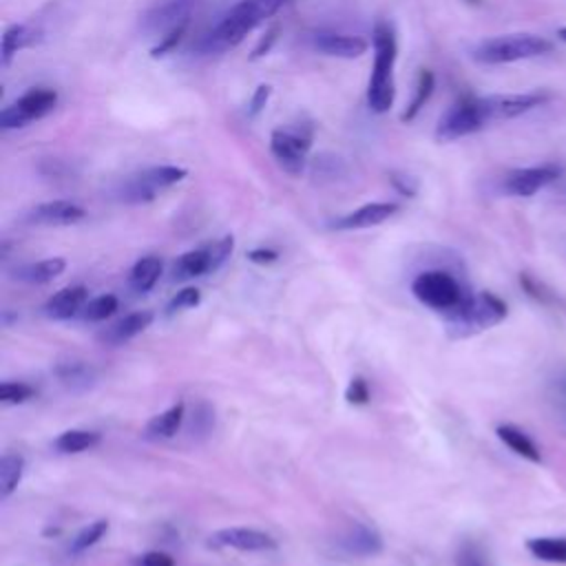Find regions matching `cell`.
I'll return each mask as SVG.
<instances>
[{
	"instance_id": "ba28073f",
	"label": "cell",
	"mask_w": 566,
	"mask_h": 566,
	"mask_svg": "<svg viewBox=\"0 0 566 566\" xmlns=\"http://www.w3.org/2000/svg\"><path fill=\"white\" fill-rule=\"evenodd\" d=\"M478 115L484 126L493 122H506L520 117L537 106H542L548 97L544 93H491V95H473Z\"/></svg>"
},
{
	"instance_id": "836d02e7",
	"label": "cell",
	"mask_w": 566,
	"mask_h": 566,
	"mask_svg": "<svg viewBox=\"0 0 566 566\" xmlns=\"http://www.w3.org/2000/svg\"><path fill=\"white\" fill-rule=\"evenodd\" d=\"M201 303V292L197 287H184L179 290L166 305V314L172 316L177 312H184V310H192Z\"/></svg>"
},
{
	"instance_id": "d590c367",
	"label": "cell",
	"mask_w": 566,
	"mask_h": 566,
	"mask_svg": "<svg viewBox=\"0 0 566 566\" xmlns=\"http://www.w3.org/2000/svg\"><path fill=\"white\" fill-rule=\"evenodd\" d=\"M345 398L349 405H367L371 398L367 380L363 376H354L345 389Z\"/></svg>"
},
{
	"instance_id": "8d00e7d4",
	"label": "cell",
	"mask_w": 566,
	"mask_h": 566,
	"mask_svg": "<svg viewBox=\"0 0 566 566\" xmlns=\"http://www.w3.org/2000/svg\"><path fill=\"white\" fill-rule=\"evenodd\" d=\"M186 29H188V24H181V27H177V29L168 31L166 35H161V38L157 40V44L150 49V55H153V57H161V55L170 53V51L179 44V40L184 38Z\"/></svg>"
},
{
	"instance_id": "74e56055",
	"label": "cell",
	"mask_w": 566,
	"mask_h": 566,
	"mask_svg": "<svg viewBox=\"0 0 566 566\" xmlns=\"http://www.w3.org/2000/svg\"><path fill=\"white\" fill-rule=\"evenodd\" d=\"M270 93H272V88H270L268 84H259V86H256V91L252 93V99H250V104H248V115H250V117H256V115L265 108Z\"/></svg>"
},
{
	"instance_id": "7a4b0ae2",
	"label": "cell",
	"mask_w": 566,
	"mask_h": 566,
	"mask_svg": "<svg viewBox=\"0 0 566 566\" xmlns=\"http://www.w3.org/2000/svg\"><path fill=\"white\" fill-rule=\"evenodd\" d=\"M374 66L367 84V104L374 113L382 115L394 106L396 99V57H398V42L394 27L387 20H378L374 24Z\"/></svg>"
},
{
	"instance_id": "277c9868",
	"label": "cell",
	"mask_w": 566,
	"mask_h": 566,
	"mask_svg": "<svg viewBox=\"0 0 566 566\" xmlns=\"http://www.w3.org/2000/svg\"><path fill=\"white\" fill-rule=\"evenodd\" d=\"M506 312V303L491 292L469 294L455 310L447 312V332L453 338H464L497 325Z\"/></svg>"
},
{
	"instance_id": "9a60e30c",
	"label": "cell",
	"mask_w": 566,
	"mask_h": 566,
	"mask_svg": "<svg viewBox=\"0 0 566 566\" xmlns=\"http://www.w3.org/2000/svg\"><path fill=\"white\" fill-rule=\"evenodd\" d=\"M86 217V210L69 199H53V201H44L38 203L35 208L29 210L27 221L33 226H73L77 221H82Z\"/></svg>"
},
{
	"instance_id": "8992f818",
	"label": "cell",
	"mask_w": 566,
	"mask_h": 566,
	"mask_svg": "<svg viewBox=\"0 0 566 566\" xmlns=\"http://www.w3.org/2000/svg\"><path fill=\"white\" fill-rule=\"evenodd\" d=\"M186 175H188V170L181 168V166H170V164L150 166L142 172H135V175L126 177L122 181L117 195L126 203H148L157 195H161L164 190L179 184Z\"/></svg>"
},
{
	"instance_id": "bcb514c9",
	"label": "cell",
	"mask_w": 566,
	"mask_h": 566,
	"mask_svg": "<svg viewBox=\"0 0 566 566\" xmlns=\"http://www.w3.org/2000/svg\"><path fill=\"white\" fill-rule=\"evenodd\" d=\"M279 2H283V4H285V2H287V0H279Z\"/></svg>"
},
{
	"instance_id": "3957f363",
	"label": "cell",
	"mask_w": 566,
	"mask_h": 566,
	"mask_svg": "<svg viewBox=\"0 0 566 566\" xmlns=\"http://www.w3.org/2000/svg\"><path fill=\"white\" fill-rule=\"evenodd\" d=\"M553 51V42L537 33H504L486 38L471 49V57L480 64H511L533 60Z\"/></svg>"
},
{
	"instance_id": "e0dca14e",
	"label": "cell",
	"mask_w": 566,
	"mask_h": 566,
	"mask_svg": "<svg viewBox=\"0 0 566 566\" xmlns=\"http://www.w3.org/2000/svg\"><path fill=\"white\" fill-rule=\"evenodd\" d=\"M396 212H398V203L371 201V203H365V206L338 217L332 223V228H336V230H365V228H374V226L385 223Z\"/></svg>"
},
{
	"instance_id": "4316f807",
	"label": "cell",
	"mask_w": 566,
	"mask_h": 566,
	"mask_svg": "<svg viewBox=\"0 0 566 566\" xmlns=\"http://www.w3.org/2000/svg\"><path fill=\"white\" fill-rule=\"evenodd\" d=\"M102 436L88 429H66L53 440V449L60 453H82L97 447Z\"/></svg>"
},
{
	"instance_id": "d4e9b609",
	"label": "cell",
	"mask_w": 566,
	"mask_h": 566,
	"mask_svg": "<svg viewBox=\"0 0 566 566\" xmlns=\"http://www.w3.org/2000/svg\"><path fill=\"white\" fill-rule=\"evenodd\" d=\"M497 438L517 455L531 460V462H539L542 460V453H539V447L515 424H500L495 429Z\"/></svg>"
},
{
	"instance_id": "4dcf8cb0",
	"label": "cell",
	"mask_w": 566,
	"mask_h": 566,
	"mask_svg": "<svg viewBox=\"0 0 566 566\" xmlns=\"http://www.w3.org/2000/svg\"><path fill=\"white\" fill-rule=\"evenodd\" d=\"M431 93H433V73H431V71H420L413 99L409 102V106H407V111L400 115V119H402V122H411V119L420 113V108L427 104V99L431 97Z\"/></svg>"
},
{
	"instance_id": "484cf974",
	"label": "cell",
	"mask_w": 566,
	"mask_h": 566,
	"mask_svg": "<svg viewBox=\"0 0 566 566\" xmlns=\"http://www.w3.org/2000/svg\"><path fill=\"white\" fill-rule=\"evenodd\" d=\"M161 270H164V263L159 256H142L133 268H130V274H128V283L135 292H148L155 287V283L159 281L161 276Z\"/></svg>"
},
{
	"instance_id": "52a82bcc",
	"label": "cell",
	"mask_w": 566,
	"mask_h": 566,
	"mask_svg": "<svg viewBox=\"0 0 566 566\" xmlns=\"http://www.w3.org/2000/svg\"><path fill=\"white\" fill-rule=\"evenodd\" d=\"M312 146V130L307 126H281L270 135V150L276 164L287 175H301Z\"/></svg>"
},
{
	"instance_id": "8fae6325",
	"label": "cell",
	"mask_w": 566,
	"mask_h": 566,
	"mask_svg": "<svg viewBox=\"0 0 566 566\" xmlns=\"http://www.w3.org/2000/svg\"><path fill=\"white\" fill-rule=\"evenodd\" d=\"M482 128H484V124L478 115L475 99H473V95H467V97L458 99L455 104H451L447 108V113L440 117V122L436 126V139L438 142H455V139L473 135Z\"/></svg>"
},
{
	"instance_id": "7c38bea8",
	"label": "cell",
	"mask_w": 566,
	"mask_h": 566,
	"mask_svg": "<svg viewBox=\"0 0 566 566\" xmlns=\"http://www.w3.org/2000/svg\"><path fill=\"white\" fill-rule=\"evenodd\" d=\"M559 175H562V170L555 164L515 168V170L506 172V177L502 179V190L511 197H533L542 188L557 181Z\"/></svg>"
},
{
	"instance_id": "f546056e",
	"label": "cell",
	"mask_w": 566,
	"mask_h": 566,
	"mask_svg": "<svg viewBox=\"0 0 566 566\" xmlns=\"http://www.w3.org/2000/svg\"><path fill=\"white\" fill-rule=\"evenodd\" d=\"M117 307H119V301H117L115 294H99V296L86 301L80 316H82V321L99 323V321L111 318L117 312Z\"/></svg>"
},
{
	"instance_id": "603a6c76",
	"label": "cell",
	"mask_w": 566,
	"mask_h": 566,
	"mask_svg": "<svg viewBox=\"0 0 566 566\" xmlns=\"http://www.w3.org/2000/svg\"><path fill=\"white\" fill-rule=\"evenodd\" d=\"M66 268V261L62 256H51V259H42L35 263H27L22 268L15 270V279L31 283V285H44L51 283L53 279H57Z\"/></svg>"
},
{
	"instance_id": "f6af8a7d",
	"label": "cell",
	"mask_w": 566,
	"mask_h": 566,
	"mask_svg": "<svg viewBox=\"0 0 566 566\" xmlns=\"http://www.w3.org/2000/svg\"><path fill=\"white\" fill-rule=\"evenodd\" d=\"M559 35L566 40V29H562V31H559Z\"/></svg>"
},
{
	"instance_id": "d6a6232c",
	"label": "cell",
	"mask_w": 566,
	"mask_h": 566,
	"mask_svg": "<svg viewBox=\"0 0 566 566\" xmlns=\"http://www.w3.org/2000/svg\"><path fill=\"white\" fill-rule=\"evenodd\" d=\"M35 398V387L18 380H4L0 385V402L4 405H22L27 400Z\"/></svg>"
},
{
	"instance_id": "4fadbf2b",
	"label": "cell",
	"mask_w": 566,
	"mask_h": 566,
	"mask_svg": "<svg viewBox=\"0 0 566 566\" xmlns=\"http://www.w3.org/2000/svg\"><path fill=\"white\" fill-rule=\"evenodd\" d=\"M210 546L234 548V551H243V553H265V551H274L279 544L265 531L245 528V526H230V528L214 531L210 535Z\"/></svg>"
},
{
	"instance_id": "ffe728a7",
	"label": "cell",
	"mask_w": 566,
	"mask_h": 566,
	"mask_svg": "<svg viewBox=\"0 0 566 566\" xmlns=\"http://www.w3.org/2000/svg\"><path fill=\"white\" fill-rule=\"evenodd\" d=\"M155 314L150 310H139V312H130L124 318H119L117 323H113L104 334L102 340H106L108 345H122L128 343L130 338H135L137 334H142L146 327H150Z\"/></svg>"
},
{
	"instance_id": "f1b7e54d",
	"label": "cell",
	"mask_w": 566,
	"mask_h": 566,
	"mask_svg": "<svg viewBox=\"0 0 566 566\" xmlns=\"http://www.w3.org/2000/svg\"><path fill=\"white\" fill-rule=\"evenodd\" d=\"M526 548L542 562L566 564V537H533L526 542Z\"/></svg>"
},
{
	"instance_id": "ab89813d",
	"label": "cell",
	"mask_w": 566,
	"mask_h": 566,
	"mask_svg": "<svg viewBox=\"0 0 566 566\" xmlns=\"http://www.w3.org/2000/svg\"><path fill=\"white\" fill-rule=\"evenodd\" d=\"M391 184L396 186L398 192L407 195V197H413L416 195V179H411L409 175H398V172H391Z\"/></svg>"
},
{
	"instance_id": "5b68a950",
	"label": "cell",
	"mask_w": 566,
	"mask_h": 566,
	"mask_svg": "<svg viewBox=\"0 0 566 566\" xmlns=\"http://www.w3.org/2000/svg\"><path fill=\"white\" fill-rule=\"evenodd\" d=\"M411 294L429 310L444 314L455 310L469 296L451 272L438 268L416 274V279L411 281Z\"/></svg>"
},
{
	"instance_id": "9c48e42d",
	"label": "cell",
	"mask_w": 566,
	"mask_h": 566,
	"mask_svg": "<svg viewBox=\"0 0 566 566\" xmlns=\"http://www.w3.org/2000/svg\"><path fill=\"white\" fill-rule=\"evenodd\" d=\"M57 104V93L49 86H38L29 88L22 93L15 102L4 106L0 111V128L11 130V128H22L35 119H42L49 115Z\"/></svg>"
},
{
	"instance_id": "e575fe53",
	"label": "cell",
	"mask_w": 566,
	"mask_h": 566,
	"mask_svg": "<svg viewBox=\"0 0 566 566\" xmlns=\"http://www.w3.org/2000/svg\"><path fill=\"white\" fill-rule=\"evenodd\" d=\"M520 283H522V287L526 290V294H528V296H533L535 301H539L542 305H555V303H559V298H557L551 290H546V287H544V283L535 281L533 276L522 274V276H520Z\"/></svg>"
},
{
	"instance_id": "d6986e66",
	"label": "cell",
	"mask_w": 566,
	"mask_h": 566,
	"mask_svg": "<svg viewBox=\"0 0 566 566\" xmlns=\"http://www.w3.org/2000/svg\"><path fill=\"white\" fill-rule=\"evenodd\" d=\"M210 272H214V261H212L210 245L188 250L181 256H177V261L172 263V279L175 281H188V279H197V276H203V274H210Z\"/></svg>"
},
{
	"instance_id": "2e32d148",
	"label": "cell",
	"mask_w": 566,
	"mask_h": 566,
	"mask_svg": "<svg viewBox=\"0 0 566 566\" xmlns=\"http://www.w3.org/2000/svg\"><path fill=\"white\" fill-rule=\"evenodd\" d=\"M312 49L327 57H340V60H354L363 53H367L369 42L358 35L347 33H334V31H318L312 35Z\"/></svg>"
},
{
	"instance_id": "cb8c5ba5",
	"label": "cell",
	"mask_w": 566,
	"mask_h": 566,
	"mask_svg": "<svg viewBox=\"0 0 566 566\" xmlns=\"http://www.w3.org/2000/svg\"><path fill=\"white\" fill-rule=\"evenodd\" d=\"M38 40H40V31L33 29L31 24H11L2 35V51H0L2 64L7 66L18 51L31 46Z\"/></svg>"
},
{
	"instance_id": "6da1fadb",
	"label": "cell",
	"mask_w": 566,
	"mask_h": 566,
	"mask_svg": "<svg viewBox=\"0 0 566 566\" xmlns=\"http://www.w3.org/2000/svg\"><path fill=\"white\" fill-rule=\"evenodd\" d=\"M283 2L279 0H239L232 4L226 15L219 20V24L201 40V49L223 51L241 44L250 31H254L261 22H265L270 15H274Z\"/></svg>"
},
{
	"instance_id": "7bdbcfd3",
	"label": "cell",
	"mask_w": 566,
	"mask_h": 566,
	"mask_svg": "<svg viewBox=\"0 0 566 566\" xmlns=\"http://www.w3.org/2000/svg\"><path fill=\"white\" fill-rule=\"evenodd\" d=\"M553 389L557 400H566V369H559L553 378Z\"/></svg>"
},
{
	"instance_id": "60d3db41",
	"label": "cell",
	"mask_w": 566,
	"mask_h": 566,
	"mask_svg": "<svg viewBox=\"0 0 566 566\" xmlns=\"http://www.w3.org/2000/svg\"><path fill=\"white\" fill-rule=\"evenodd\" d=\"M248 259L252 263H259V265H268V263H274L279 259V252L272 250V248H254L248 252Z\"/></svg>"
},
{
	"instance_id": "44dd1931",
	"label": "cell",
	"mask_w": 566,
	"mask_h": 566,
	"mask_svg": "<svg viewBox=\"0 0 566 566\" xmlns=\"http://www.w3.org/2000/svg\"><path fill=\"white\" fill-rule=\"evenodd\" d=\"M184 418H186V405L179 400V402L170 405L168 409L155 413V416L146 422L144 436H146L148 440H168V438H172V436L179 431Z\"/></svg>"
},
{
	"instance_id": "30bf717a",
	"label": "cell",
	"mask_w": 566,
	"mask_h": 566,
	"mask_svg": "<svg viewBox=\"0 0 566 566\" xmlns=\"http://www.w3.org/2000/svg\"><path fill=\"white\" fill-rule=\"evenodd\" d=\"M201 0H155L142 15L139 27L153 38H161L168 31L188 24L192 9Z\"/></svg>"
},
{
	"instance_id": "5bb4252c",
	"label": "cell",
	"mask_w": 566,
	"mask_h": 566,
	"mask_svg": "<svg viewBox=\"0 0 566 566\" xmlns=\"http://www.w3.org/2000/svg\"><path fill=\"white\" fill-rule=\"evenodd\" d=\"M338 546L343 553H347L349 557H376L382 553V537L380 533L365 524V522H352L340 535H338Z\"/></svg>"
},
{
	"instance_id": "7402d4cb",
	"label": "cell",
	"mask_w": 566,
	"mask_h": 566,
	"mask_svg": "<svg viewBox=\"0 0 566 566\" xmlns=\"http://www.w3.org/2000/svg\"><path fill=\"white\" fill-rule=\"evenodd\" d=\"M53 371H55L57 380H60L66 389H71V391H84V389H88V387L95 382V378H97L93 365H88L86 360H75V358L57 363Z\"/></svg>"
},
{
	"instance_id": "1f68e13d",
	"label": "cell",
	"mask_w": 566,
	"mask_h": 566,
	"mask_svg": "<svg viewBox=\"0 0 566 566\" xmlns=\"http://www.w3.org/2000/svg\"><path fill=\"white\" fill-rule=\"evenodd\" d=\"M108 533V522L106 520H95L91 524H86L71 542V551L73 553H82L88 551L91 546H95L104 535Z\"/></svg>"
},
{
	"instance_id": "b9f144b4",
	"label": "cell",
	"mask_w": 566,
	"mask_h": 566,
	"mask_svg": "<svg viewBox=\"0 0 566 566\" xmlns=\"http://www.w3.org/2000/svg\"><path fill=\"white\" fill-rule=\"evenodd\" d=\"M276 33H279V27H272V29L265 33V38H261V42H259L256 49L252 51V60H256V57H261V55H265V53L270 51V46H272L274 40H276Z\"/></svg>"
},
{
	"instance_id": "f35d334b",
	"label": "cell",
	"mask_w": 566,
	"mask_h": 566,
	"mask_svg": "<svg viewBox=\"0 0 566 566\" xmlns=\"http://www.w3.org/2000/svg\"><path fill=\"white\" fill-rule=\"evenodd\" d=\"M137 566H175V559L168 553L161 551H148L144 555H139Z\"/></svg>"
},
{
	"instance_id": "ac0fdd59",
	"label": "cell",
	"mask_w": 566,
	"mask_h": 566,
	"mask_svg": "<svg viewBox=\"0 0 566 566\" xmlns=\"http://www.w3.org/2000/svg\"><path fill=\"white\" fill-rule=\"evenodd\" d=\"M88 301V290L84 285H66L57 290L49 301L44 303V314L53 321H66L82 312V307Z\"/></svg>"
},
{
	"instance_id": "ee69618b",
	"label": "cell",
	"mask_w": 566,
	"mask_h": 566,
	"mask_svg": "<svg viewBox=\"0 0 566 566\" xmlns=\"http://www.w3.org/2000/svg\"><path fill=\"white\" fill-rule=\"evenodd\" d=\"M458 566H486L484 562H482V557L480 555H475V553H467V555H462V559H460V564Z\"/></svg>"
},
{
	"instance_id": "83f0119b",
	"label": "cell",
	"mask_w": 566,
	"mask_h": 566,
	"mask_svg": "<svg viewBox=\"0 0 566 566\" xmlns=\"http://www.w3.org/2000/svg\"><path fill=\"white\" fill-rule=\"evenodd\" d=\"M24 475V458L20 453H4L0 460V497L7 500Z\"/></svg>"
}]
</instances>
